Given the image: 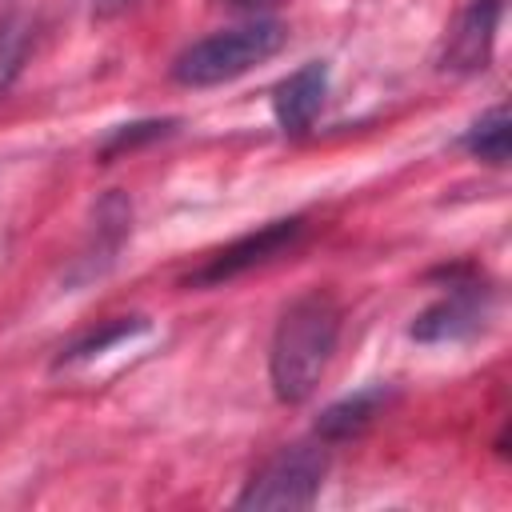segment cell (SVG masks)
<instances>
[{
    "label": "cell",
    "instance_id": "cell-1",
    "mask_svg": "<svg viewBox=\"0 0 512 512\" xmlns=\"http://www.w3.org/2000/svg\"><path fill=\"white\" fill-rule=\"evenodd\" d=\"M340 340V304L332 292H304L284 308L268 344V380L280 404H304Z\"/></svg>",
    "mask_w": 512,
    "mask_h": 512
},
{
    "label": "cell",
    "instance_id": "cell-2",
    "mask_svg": "<svg viewBox=\"0 0 512 512\" xmlns=\"http://www.w3.org/2000/svg\"><path fill=\"white\" fill-rule=\"evenodd\" d=\"M288 40V28L280 20L256 16L248 24L236 28H220L196 44H188L176 60H172V80L184 88H216L228 84L244 72H252L256 64L272 60Z\"/></svg>",
    "mask_w": 512,
    "mask_h": 512
},
{
    "label": "cell",
    "instance_id": "cell-3",
    "mask_svg": "<svg viewBox=\"0 0 512 512\" xmlns=\"http://www.w3.org/2000/svg\"><path fill=\"white\" fill-rule=\"evenodd\" d=\"M328 472V452L320 444H288L260 464V472L236 496V508L280 512V508H312Z\"/></svg>",
    "mask_w": 512,
    "mask_h": 512
},
{
    "label": "cell",
    "instance_id": "cell-4",
    "mask_svg": "<svg viewBox=\"0 0 512 512\" xmlns=\"http://www.w3.org/2000/svg\"><path fill=\"white\" fill-rule=\"evenodd\" d=\"M300 232H304V220L300 216H284V220H272V224H264V228H256L248 236H236L232 244H224L212 256H204V264L184 284L188 288H220V284L260 268V264L276 260L280 252H288L300 240Z\"/></svg>",
    "mask_w": 512,
    "mask_h": 512
},
{
    "label": "cell",
    "instance_id": "cell-5",
    "mask_svg": "<svg viewBox=\"0 0 512 512\" xmlns=\"http://www.w3.org/2000/svg\"><path fill=\"white\" fill-rule=\"evenodd\" d=\"M492 312V288L480 280H460V272H452L448 288L440 300H432L416 320H412V340L420 344H456L468 340L484 328Z\"/></svg>",
    "mask_w": 512,
    "mask_h": 512
},
{
    "label": "cell",
    "instance_id": "cell-6",
    "mask_svg": "<svg viewBox=\"0 0 512 512\" xmlns=\"http://www.w3.org/2000/svg\"><path fill=\"white\" fill-rule=\"evenodd\" d=\"M500 16H504V0H468L464 12L456 16V24L448 28L440 68L444 72H484L492 60Z\"/></svg>",
    "mask_w": 512,
    "mask_h": 512
},
{
    "label": "cell",
    "instance_id": "cell-7",
    "mask_svg": "<svg viewBox=\"0 0 512 512\" xmlns=\"http://www.w3.org/2000/svg\"><path fill=\"white\" fill-rule=\"evenodd\" d=\"M324 96H328V64L324 60H308L296 72H288L272 88V116H276L280 132L304 136L312 128V120L320 116Z\"/></svg>",
    "mask_w": 512,
    "mask_h": 512
},
{
    "label": "cell",
    "instance_id": "cell-8",
    "mask_svg": "<svg viewBox=\"0 0 512 512\" xmlns=\"http://www.w3.org/2000/svg\"><path fill=\"white\" fill-rule=\"evenodd\" d=\"M128 232H132V204H128V196L108 192V196L96 204L92 240H88V248L80 252L72 280H92V276L108 272V264L116 260V252H120V244L128 240Z\"/></svg>",
    "mask_w": 512,
    "mask_h": 512
},
{
    "label": "cell",
    "instance_id": "cell-9",
    "mask_svg": "<svg viewBox=\"0 0 512 512\" xmlns=\"http://www.w3.org/2000/svg\"><path fill=\"white\" fill-rule=\"evenodd\" d=\"M392 384H368L336 404H328L320 416H316V440L320 444H344V440H356L360 432H368L376 424V416L392 404Z\"/></svg>",
    "mask_w": 512,
    "mask_h": 512
},
{
    "label": "cell",
    "instance_id": "cell-10",
    "mask_svg": "<svg viewBox=\"0 0 512 512\" xmlns=\"http://www.w3.org/2000/svg\"><path fill=\"white\" fill-rule=\"evenodd\" d=\"M460 148L492 168H504L508 164V108L496 104L492 112H484L464 136H460Z\"/></svg>",
    "mask_w": 512,
    "mask_h": 512
},
{
    "label": "cell",
    "instance_id": "cell-11",
    "mask_svg": "<svg viewBox=\"0 0 512 512\" xmlns=\"http://www.w3.org/2000/svg\"><path fill=\"white\" fill-rule=\"evenodd\" d=\"M28 44H32V24H28V16L8 12V16L0 20V92H4V88L16 80V72L24 68Z\"/></svg>",
    "mask_w": 512,
    "mask_h": 512
},
{
    "label": "cell",
    "instance_id": "cell-12",
    "mask_svg": "<svg viewBox=\"0 0 512 512\" xmlns=\"http://www.w3.org/2000/svg\"><path fill=\"white\" fill-rule=\"evenodd\" d=\"M172 128H176V120H136V124H120V128H112L108 140L100 144V160L108 164V160L120 156V152H132V148H140V144H152V140L168 136Z\"/></svg>",
    "mask_w": 512,
    "mask_h": 512
},
{
    "label": "cell",
    "instance_id": "cell-13",
    "mask_svg": "<svg viewBox=\"0 0 512 512\" xmlns=\"http://www.w3.org/2000/svg\"><path fill=\"white\" fill-rule=\"evenodd\" d=\"M144 328V320L140 316H120V320H112L108 328H100V332H88L84 340H76L64 356H60V364L64 360H80V356H92V352H104L108 344H116V340H124V336H132V332H140Z\"/></svg>",
    "mask_w": 512,
    "mask_h": 512
},
{
    "label": "cell",
    "instance_id": "cell-14",
    "mask_svg": "<svg viewBox=\"0 0 512 512\" xmlns=\"http://www.w3.org/2000/svg\"><path fill=\"white\" fill-rule=\"evenodd\" d=\"M88 4V12L96 16V20H112V16H120L128 4H136V0H84Z\"/></svg>",
    "mask_w": 512,
    "mask_h": 512
},
{
    "label": "cell",
    "instance_id": "cell-15",
    "mask_svg": "<svg viewBox=\"0 0 512 512\" xmlns=\"http://www.w3.org/2000/svg\"><path fill=\"white\" fill-rule=\"evenodd\" d=\"M232 8H244V12H260V8H272V4H280V0H228Z\"/></svg>",
    "mask_w": 512,
    "mask_h": 512
}]
</instances>
